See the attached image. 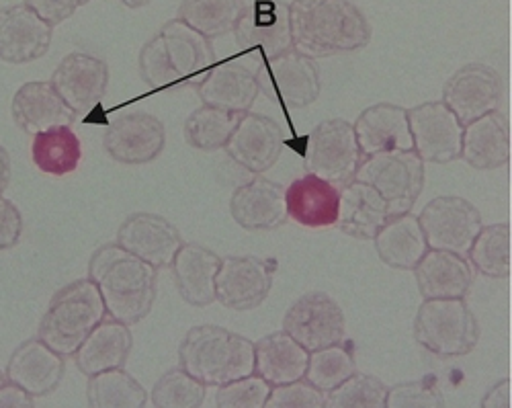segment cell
I'll list each match as a JSON object with an SVG mask.
<instances>
[{
    "mask_svg": "<svg viewBox=\"0 0 512 408\" xmlns=\"http://www.w3.org/2000/svg\"><path fill=\"white\" fill-rule=\"evenodd\" d=\"M107 316L97 285L87 277L58 290L39 324V339L64 357H72L82 341Z\"/></svg>",
    "mask_w": 512,
    "mask_h": 408,
    "instance_id": "5b68a950",
    "label": "cell"
},
{
    "mask_svg": "<svg viewBox=\"0 0 512 408\" xmlns=\"http://www.w3.org/2000/svg\"><path fill=\"white\" fill-rule=\"evenodd\" d=\"M25 3L52 27L68 21L80 7L91 0H25Z\"/></svg>",
    "mask_w": 512,
    "mask_h": 408,
    "instance_id": "f6af8a7d",
    "label": "cell"
},
{
    "mask_svg": "<svg viewBox=\"0 0 512 408\" xmlns=\"http://www.w3.org/2000/svg\"><path fill=\"white\" fill-rule=\"evenodd\" d=\"M222 257L197 242H183L173 263V275L181 298L197 308L216 302V275Z\"/></svg>",
    "mask_w": 512,
    "mask_h": 408,
    "instance_id": "f1b7e54d",
    "label": "cell"
},
{
    "mask_svg": "<svg viewBox=\"0 0 512 408\" xmlns=\"http://www.w3.org/2000/svg\"><path fill=\"white\" fill-rule=\"evenodd\" d=\"M279 269L273 257H226L220 261L216 275V302L234 312L259 308L273 288Z\"/></svg>",
    "mask_w": 512,
    "mask_h": 408,
    "instance_id": "7c38bea8",
    "label": "cell"
},
{
    "mask_svg": "<svg viewBox=\"0 0 512 408\" xmlns=\"http://www.w3.org/2000/svg\"><path fill=\"white\" fill-rule=\"evenodd\" d=\"M31 160L46 175L66 177L82 160V142L72 126H60L31 136Z\"/></svg>",
    "mask_w": 512,
    "mask_h": 408,
    "instance_id": "836d02e7",
    "label": "cell"
},
{
    "mask_svg": "<svg viewBox=\"0 0 512 408\" xmlns=\"http://www.w3.org/2000/svg\"><path fill=\"white\" fill-rule=\"evenodd\" d=\"M230 214L244 230H275L287 222L285 189L263 175H256L232 193Z\"/></svg>",
    "mask_w": 512,
    "mask_h": 408,
    "instance_id": "603a6c76",
    "label": "cell"
},
{
    "mask_svg": "<svg viewBox=\"0 0 512 408\" xmlns=\"http://www.w3.org/2000/svg\"><path fill=\"white\" fill-rule=\"evenodd\" d=\"M293 50L312 60L363 50L371 39L367 17L351 0H291Z\"/></svg>",
    "mask_w": 512,
    "mask_h": 408,
    "instance_id": "6da1fadb",
    "label": "cell"
},
{
    "mask_svg": "<svg viewBox=\"0 0 512 408\" xmlns=\"http://www.w3.org/2000/svg\"><path fill=\"white\" fill-rule=\"evenodd\" d=\"M357 372L355 349L351 341H340L316 351H310L306 380L320 392H330Z\"/></svg>",
    "mask_w": 512,
    "mask_h": 408,
    "instance_id": "8d00e7d4",
    "label": "cell"
},
{
    "mask_svg": "<svg viewBox=\"0 0 512 408\" xmlns=\"http://www.w3.org/2000/svg\"><path fill=\"white\" fill-rule=\"evenodd\" d=\"M15 124L29 136L60 126H72L76 113L62 101L50 80H31L13 97Z\"/></svg>",
    "mask_w": 512,
    "mask_h": 408,
    "instance_id": "d4e9b609",
    "label": "cell"
},
{
    "mask_svg": "<svg viewBox=\"0 0 512 408\" xmlns=\"http://www.w3.org/2000/svg\"><path fill=\"white\" fill-rule=\"evenodd\" d=\"M261 93L283 109H304L320 97V72L316 62L289 50L256 68Z\"/></svg>",
    "mask_w": 512,
    "mask_h": 408,
    "instance_id": "8fae6325",
    "label": "cell"
},
{
    "mask_svg": "<svg viewBox=\"0 0 512 408\" xmlns=\"http://www.w3.org/2000/svg\"><path fill=\"white\" fill-rule=\"evenodd\" d=\"M117 244L142 261L150 263L156 269L170 267L177 251L181 249L183 238L175 224H170L166 218L158 214L138 212L117 230Z\"/></svg>",
    "mask_w": 512,
    "mask_h": 408,
    "instance_id": "44dd1931",
    "label": "cell"
},
{
    "mask_svg": "<svg viewBox=\"0 0 512 408\" xmlns=\"http://www.w3.org/2000/svg\"><path fill=\"white\" fill-rule=\"evenodd\" d=\"M5 382H7V374L0 372V384H5Z\"/></svg>",
    "mask_w": 512,
    "mask_h": 408,
    "instance_id": "816d5d0a",
    "label": "cell"
},
{
    "mask_svg": "<svg viewBox=\"0 0 512 408\" xmlns=\"http://www.w3.org/2000/svg\"><path fill=\"white\" fill-rule=\"evenodd\" d=\"M197 95L203 105L242 115L250 111L261 95L256 66L244 60H224L213 64L199 80Z\"/></svg>",
    "mask_w": 512,
    "mask_h": 408,
    "instance_id": "ac0fdd59",
    "label": "cell"
},
{
    "mask_svg": "<svg viewBox=\"0 0 512 408\" xmlns=\"http://www.w3.org/2000/svg\"><path fill=\"white\" fill-rule=\"evenodd\" d=\"M119 3L125 5V7H130V9H142L150 3V0H119Z\"/></svg>",
    "mask_w": 512,
    "mask_h": 408,
    "instance_id": "f907efd6",
    "label": "cell"
},
{
    "mask_svg": "<svg viewBox=\"0 0 512 408\" xmlns=\"http://www.w3.org/2000/svg\"><path fill=\"white\" fill-rule=\"evenodd\" d=\"M340 208V189L336 183L312 173L297 177L285 189L287 220L310 230L336 226Z\"/></svg>",
    "mask_w": 512,
    "mask_h": 408,
    "instance_id": "cb8c5ba5",
    "label": "cell"
},
{
    "mask_svg": "<svg viewBox=\"0 0 512 408\" xmlns=\"http://www.w3.org/2000/svg\"><path fill=\"white\" fill-rule=\"evenodd\" d=\"M5 374L9 382H15L33 398H41L60 386L66 374V357L39 337L29 339L13 351Z\"/></svg>",
    "mask_w": 512,
    "mask_h": 408,
    "instance_id": "7402d4cb",
    "label": "cell"
},
{
    "mask_svg": "<svg viewBox=\"0 0 512 408\" xmlns=\"http://www.w3.org/2000/svg\"><path fill=\"white\" fill-rule=\"evenodd\" d=\"M377 257L392 269L412 271L418 261L429 251L418 216L412 212L390 218L373 238Z\"/></svg>",
    "mask_w": 512,
    "mask_h": 408,
    "instance_id": "d6a6232c",
    "label": "cell"
},
{
    "mask_svg": "<svg viewBox=\"0 0 512 408\" xmlns=\"http://www.w3.org/2000/svg\"><path fill=\"white\" fill-rule=\"evenodd\" d=\"M363 154L359 150L353 124L343 117L324 119L308 136L304 150L306 173H312L330 183L355 179Z\"/></svg>",
    "mask_w": 512,
    "mask_h": 408,
    "instance_id": "9c48e42d",
    "label": "cell"
},
{
    "mask_svg": "<svg viewBox=\"0 0 512 408\" xmlns=\"http://www.w3.org/2000/svg\"><path fill=\"white\" fill-rule=\"evenodd\" d=\"M50 83L76 115H84L103 101L109 87V66L97 56L72 52L58 64Z\"/></svg>",
    "mask_w": 512,
    "mask_h": 408,
    "instance_id": "d6986e66",
    "label": "cell"
},
{
    "mask_svg": "<svg viewBox=\"0 0 512 408\" xmlns=\"http://www.w3.org/2000/svg\"><path fill=\"white\" fill-rule=\"evenodd\" d=\"M285 148L281 128L263 113H242L224 150L238 167L252 175H263L277 165Z\"/></svg>",
    "mask_w": 512,
    "mask_h": 408,
    "instance_id": "2e32d148",
    "label": "cell"
},
{
    "mask_svg": "<svg viewBox=\"0 0 512 408\" xmlns=\"http://www.w3.org/2000/svg\"><path fill=\"white\" fill-rule=\"evenodd\" d=\"M445 398L433 376L388 388L386 408H443Z\"/></svg>",
    "mask_w": 512,
    "mask_h": 408,
    "instance_id": "7bdbcfd3",
    "label": "cell"
},
{
    "mask_svg": "<svg viewBox=\"0 0 512 408\" xmlns=\"http://www.w3.org/2000/svg\"><path fill=\"white\" fill-rule=\"evenodd\" d=\"M472 267L492 279L510 277V226L490 224L482 226L467 251Z\"/></svg>",
    "mask_w": 512,
    "mask_h": 408,
    "instance_id": "74e56055",
    "label": "cell"
},
{
    "mask_svg": "<svg viewBox=\"0 0 512 408\" xmlns=\"http://www.w3.org/2000/svg\"><path fill=\"white\" fill-rule=\"evenodd\" d=\"M213 66L209 39L191 29L181 19L164 23L140 52V74L154 89L199 85Z\"/></svg>",
    "mask_w": 512,
    "mask_h": 408,
    "instance_id": "3957f363",
    "label": "cell"
},
{
    "mask_svg": "<svg viewBox=\"0 0 512 408\" xmlns=\"http://www.w3.org/2000/svg\"><path fill=\"white\" fill-rule=\"evenodd\" d=\"M429 249L467 255L474 238L482 230V214L472 201L459 195H439L418 214Z\"/></svg>",
    "mask_w": 512,
    "mask_h": 408,
    "instance_id": "30bf717a",
    "label": "cell"
},
{
    "mask_svg": "<svg viewBox=\"0 0 512 408\" xmlns=\"http://www.w3.org/2000/svg\"><path fill=\"white\" fill-rule=\"evenodd\" d=\"M461 158L478 171L506 167L510 162V124L506 115L496 109L465 124Z\"/></svg>",
    "mask_w": 512,
    "mask_h": 408,
    "instance_id": "484cf974",
    "label": "cell"
},
{
    "mask_svg": "<svg viewBox=\"0 0 512 408\" xmlns=\"http://www.w3.org/2000/svg\"><path fill=\"white\" fill-rule=\"evenodd\" d=\"M324 392L306 378L271 388L265 408H324Z\"/></svg>",
    "mask_w": 512,
    "mask_h": 408,
    "instance_id": "ee69618b",
    "label": "cell"
},
{
    "mask_svg": "<svg viewBox=\"0 0 512 408\" xmlns=\"http://www.w3.org/2000/svg\"><path fill=\"white\" fill-rule=\"evenodd\" d=\"M484 408H510V378L500 380L498 384H494L488 394L482 400Z\"/></svg>",
    "mask_w": 512,
    "mask_h": 408,
    "instance_id": "c3c4849f",
    "label": "cell"
},
{
    "mask_svg": "<svg viewBox=\"0 0 512 408\" xmlns=\"http://www.w3.org/2000/svg\"><path fill=\"white\" fill-rule=\"evenodd\" d=\"M240 115L201 105L185 121L187 142L201 152H216L226 146Z\"/></svg>",
    "mask_w": 512,
    "mask_h": 408,
    "instance_id": "f35d334b",
    "label": "cell"
},
{
    "mask_svg": "<svg viewBox=\"0 0 512 408\" xmlns=\"http://www.w3.org/2000/svg\"><path fill=\"white\" fill-rule=\"evenodd\" d=\"M388 386L379 378L355 372L343 384L326 392L324 408H386Z\"/></svg>",
    "mask_w": 512,
    "mask_h": 408,
    "instance_id": "ab89813d",
    "label": "cell"
},
{
    "mask_svg": "<svg viewBox=\"0 0 512 408\" xmlns=\"http://www.w3.org/2000/svg\"><path fill=\"white\" fill-rule=\"evenodd\" d=\"M23 234V218L13 201L0 195V251L13 249Z\"/></svg>",
    "mask_w": 512,
    "mask_h": 408,
    "instance_id": "bcb514c9",
    "label": "cell"
},
{
    "mask_svg": "<svg viewBox=\"0 0 512 408\" xmlns=\"http://www.w3.org/2000/svg\"><path fill=\"white\" fill-rule=\"evenodd\" d=\"M246 0H181L179 17L205 39H218L234 31Z\"/></svg>",
    "mask_w": 512,
    "mask_h": 408,
    "instance_id": "e575fe53",
    "label": "cell"
},
{
    "mask_svg": "<svg viewBox=\"0 0 512 408\" xmlns=\"http://www.w3.org/2000/svg\"><path fill=\"white\" fill-rule=\"evenodd\" d=\"M179 367L205 386H224L254 374V343L224 326L201 324L179 347Z\"/></svg>",
    "mask_w": 512,
    "mask_h": 408,
    "instance_id": "277c9868",
    "label": "cell"
},
{
    "mask_svg": "<svg viewBox=\"0 0 512 408\" xmlns=\"http://www.w3.org/2000/svg\"><path fill=\"white\" fill-rule=\"evenodd\" d=\"M134 347L132 326L115 318L99 322L91 335L82 341L72 355L82 376H95L99 372L123 367Z\"/></svg>",
    "mask_w": 512,
    "mask_h": 408,
    "instance_id": "4dcf8cb0",
    "label": "cell"
},
{
    "mask_svg": "<svg viewBox=\"0 0 512 408\" xmlns=\"http://www.w3.org/2000/svg\"><path fill=\"white\" fill-rule=\"evenodd\" d=\"M426 162L414 150H388L363 156L355 179L371 185L386 199L394 214L412 212L424 187Z\"/></svg>",
    "mask_w": 512,
    "mask_h": 408,
    "instance_id": "52a82bcc",
    "label": "cell"
},
{
    "mask_svg": "<svg viewBox=\"0 0 512 408\" xmlns=\"http://www.w3.org/2000/svg\"><path fill=\"white\" fill-rule=\"evenodd\" d=\"M412 271L424 300L465 298L474 283L472 263L451 251L429 249Z\"/></svg>",
    "mask_w": 512,
    "mask_h": 408,
    "instance_id": "83f0119b",
    "label": "cell"
},
{
    "mask_svg": "<svg viewBox=\"0 0 512 408\" xmlns=\"http://www.w3.org/2000/svg\"><path fill=\"white\" fill-rule=\"evenodd\" d=\"M107 154L127 167H140L156 160L166 146L162 121L148 111H130L115 117L105 130Z\"/></svg>",
    "mask_w": 512,
    "mask_h": 408,
    "instance_id": "9a60e30c",
    "label": "cell"
},
{
    "mask_svg": "<svg viewBox=\"0 0 512 408\" xmlns=\"http://www.w3.org/2000/svg\"><path fill=\"white\" fill-rule=\"evenodd\" d=\"M158 269L119 244H103L89 263V279L97 285L107 314L125 324L144 320L156 300Z\"/></svg>",
    "mask_w": 512,
    "mask_h": 408,
    "instance_id": "7a4b0ae2",
    "label": "cell"
},
{
    "mask_svg": "<svg viewBox=\"0 0 512 408\" xmlns=\"http://www.w3.org/2000/svg\"><path fill=\"white\" fill-rule=\"evenodd\" d=\"M205 388L203 382L177 367L158 378L150 398L156 408H199L205 402Z\"/></svg>",
    "mask_w": 512,
    "mask_h": 408,
    "instance_id": "60d3db41",
    "label": "cell"
},
{
    "mask_svg": "<svg viewBox=\"0 0 512 408\" xmlns=\"http://www.w3.org/2000/svg\"><path fill=\"white\" fill-rule=\"evenodd\" d=\"M54 27L41 19L27 3L0 11V60L27 64L46 56L52 46Z\"/></svg>",
    "mask_w": 512,
    "mask_h": 408,
    "instance_id": "ffe728a7",
    "label": "cell"
},
{
    "mask_svg": "<svg viewBox=\"0 0 512 408\" xmlns=\"http://www.w3.org/2000/svg\"><path fill=\"white\" fill-rule=\"evenodd\" d=\"M504 93L500 74L486 64L461 66L443 89V103L457 115L461 126L496 111Z\"/></svg>",
    "mask_w": 512,
    "mask_h": 408,
    "instance_id": "e0dca14e",
    "label": "cell"
},
{
    "mask_svg": "<svg viewBox=\"0 0 512 408\" xmlns=\"http://www.w3.org/2000/svg\"><path fill=\"white\" fill-rule=\"evenodd\" d=\"M390 203L383 199L371 185L357 179L349 181L340 189V208L336 226L359 240H373L390 218H394Z\"/></svg>",
    "mask_w": 512,
    "mask_h": 408,
    "instance_id": "f546056e",
    "label": "cell"
},
{
    "mask_svg": "<svg viewBox=\"0 0 512 408\" xmlns=\"http://www.w3.org/2000/svg\"><path fill=\"white\" fill-rule=\"evenodd\" d=\"M414 339L437 357H463L476 349L480 324L465 298L424 300L414 318Z\"/></svg>",
    "mask_w": 512,
    "mask_h": 408,
    "instance_id": "8992f818",
    "label": "cell"
},
{
    "mask_svg": "<svg viewBox=\"0 0 512 408\" xmlns=\"http://www.w3.org/2000/svg\"><path fill=\"white\" fill-rule=\"evenodd\" d=\"M11 181V156L7 148L0 144V195H3Z\"/></svg>",
    "mask_w": 512,
    "mask_h": 408,
    "instance_id": "681fc988",
    "label": "cell"
},
{
    "mask_svg": "<svg viewBox=\"0 0 512 408\" xmlns=\"http://www.w3.org/2000/svg\"><path fill=\"white\" fill-rule=\"evenodd\" d=\"M310 351L285 331L271 333L254 343V374L271 386L302 380L306 376Z\"/></svg>",
    "mask_w": 512,
    "mask_h": 408,
    "instance_id": "1f68e13d",
    "label": "cell"
},
{
    "mask_svg": "<svg viewBox=\"0 0 512 408\" xmlns=\"http://www.w3.org/2000/svg\"><path fill=\"white\" fill-rule=\"evenodd\" d=\"M283 331L304 349L316 351L347 339V318L326 292H308L285 312Z\"/></svg>",
    "mask_w": 512,
    "mask_h": 408,
    "instance_id": "4fadbf2b",
    "label": "cell"
},
{
    "mask_svg": "<svg viewBox=\"0 0 512 408\" xmlns=\"http://www.w3.org/2000/svg\"><path fill=\"white\" fill-rule=\"evenodd\" d=\"M271 384L259 374H250L218 386L216 406L218 408H265L271 394Z\"/></svg>",
    "mask_w": 512,
    "mask_h": 408,
    "instance_id": "b9f144b4",
    "label": "cell"
},
{
    "mask_svg": "<svg viewBox=\"0 0 512 408\" xmlns=\"http://www.w3.org/2000/svg\"><path fill=\"white\" fill-rule=\"evenodd\" d=\"M35 398L15 382L0 384V408H31Z\"/></svg>",
    "mask_w": 512,
    "mask_h": 408,
    "instance_id": "7dc6e473",
    "label": "cell"
},
{
    "mask_svg": "<svg viewBox=\"0 0 512 408\" xmlns=\"http://www.w3.org/2000/svg\"><path fill=\"white\" fill-rule=\"evenodd\" d=\"M408 124L414 152L424 162L449 165L461 158L463 126L443 101L422 103L408 109Z\"/></svg>",
    "mask_w": 512,
    "mask_h": 408,
    "instance_id": "5bb4252c",
    "label": "cell"
},
{
    "mask_svg": "<svg viewBox=\"0 0 512 408\" xmlns=\"http://www.w3.org/2000/svg\"><path fill=\"white\" fill-rule=\"evenodd\" d=\"M363 156L388 150H414L408 124V109L392 103H377L361 111L353 124Z\"/></svg>",
    "mask_w": 512,
    "mask_h": 408,
    "instance_id": "4316f807",
    "label": "cell"
},
{
    "mask_svg": "<svg viewBox=\"0 0 512 408\" xmlns=\"http://www.w3.org/2000/svg\"><path fill=\"white\" fill-rule=\"evenodd\" d=\"M232 33L246 62L259 68L293 50L289 5L281 0H252L246 3Z\"/></svg>",
    "mask_w": 512,
    "mask_h": 408,
    "instance_id": "ba28073f",
    "label": "cell"
},
{
    "mask_svg": "<svg viewBox=\"0 0 512 408\" xmlns=\"http://www.w3.org/2000/svg\"><path fill=\"white\" fill-rule=\"evenodd\" d=\"M87 400L93 408H142L148 402V392L123 367H115L89 378Z\"/></svg>",
    "mask_w": 512,
    "mask_h": 408,
    "instance_id": "d590c367",
    "label": "cell"
}]
</instances>
